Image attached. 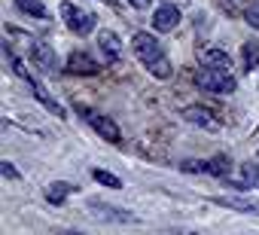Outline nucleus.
I'll return each mask as SVG.
<instances>
[{
  "instance_id": "f03ea898",
  "label": "nucleus",
  "mask_w": 259,
  "mask_h": 235,
  "mask_svg": "<svg viewBox=\"0 0 259 235\" xmlns=\"http://www.w3.org/2000/svg\"><path fill=\"white\" fill-rule=\"evenodd\" d=\"M61 19H64V25H67L73 34H79V37H85V34L95 31V16H92L89 10L70 4V0H64V4H61Z\"/></svg>"
},
{
  "instance_id": "dca6fc26",
  "label": "nucleus",
  "mask_w": 259,
  "mask_h": 235,
  "mask_svg": "<svg viewBox=\"0 0 259 235\" xmlns=\"http://www.w3.org/2000/svg\"><path fill=\"white\" fill-rule=\"evenodd\" d=\"M204 64H210V67H232V58H229V52H223V49H207L204 52Z\"/></svg>"
},
{
  "instance_id": "412c9836",
  "label": "nucleus",
  "mask_w": 259,
  "mask_h": 235,
  "mask_svg": "<svg viewBox=\"0 0 259 235\" xmlns=\"http://www.w3.org/2000/svg\"><path fill=\"white\" fill-rule=\"evenodd\" d=\"M128 4H132L135 10H147V7L153 4V0H128Z\"/></svg>"
},
{
  "instance_id": "a211bd4d",
  "label": "nucleus",
  "mask_w": 259,
  "mask_h": 235,
  "mask_svg": "<svg viewBox=\"0 0 259 235\" xmlns=\"http://www.w3.org/2000/svg\"><path fill=\"white\" fill-rule=\"evenodd\" d=\"M244 22L253 31H259V0H256V4H250V7H244Z\"/></svg>"
},
{
  "instance_id": "6e6552de",
  "label": "nucleus",
  "mask_w": 259,
  "mask_h": 235,
  "mask_svg": "<svg viewBox=\"0 0 259 235\" xmlns=\"http://www.w3.org/2000/svg\"><path fill=\"white\" fill-rule=\"evenodd\" d=\"M98 49L104 52V58L110 64H119L125 58V49H122V40L113 34V31H98Z\"/></svg>"
},
{
  "instance_id": "6ab92c4d",
  "label": "nucleus",
  "mask_w": 259,
  "mask_h": 235,
  "mask_svg": "<svg viewBox=\"0 0 259 235\" xmlns=\"http://www.w3.org/2000/svg\"><path fill=\"white\" fill-rule=\"evenodd\" d=\"M0 174H4L7 180H16L19 177V171L13 168V162H0Z\"/></svg>"
},
{
  "instance_id": "7ed1b4c3",
  "label": "nucleus",
  "mask_w": 259,
  "mask_h": 235,
  "mask_svg": "<svg viewBox=\"0 0 259 235\" xmlns=\"http://www.w3.org/2000/svg\"><path fill=\"white\" fill-rule=\"evenodd\" d=\"M132 49H135V55H138V61L150 70L159 58H165V52H162V43L153 37V34H147V31H138L135 34V40H132Z\"/></svg>"
},
{
  "instance_id": "1a4fd4ad",
  "label": "nucleus",
  "mask_w": 259,
  "mask_h": 235,
  "mask_svg": "<svg viewBox=\"0 0 259 235\" xmlns=\"http://www.w3.org/2000/svg\"><path fill=\"white\" fill-rule=\"evenodd\" d=\"M177 25H180V10H177L174 4H162V7H156V13H153V28H156V31L168 34V31H174Z\"/></svg>"
},
{
  "instance_id": "9b49d317",
  "label": "nucleus",
  "mask_w": 259,
  "mask_h": 235,
  "mask_svg": "<svg viewBox=\"0 0 259 235\" xmlns=\"http://www.w3.org/2000/svg\"><path fill=\"white\" fill-rule=\"evenodd\" d=\"M64 70H67V73H79V76H95V73H98V61H95L89 52H70Z\"/></svg>"
},
{
  "instance_id": "ddd939ff",
  "label": "nucleus",
  "mask_w": 259,
  "mask_h": 235,
  "mask_svg": "<svg viewBox=\"0 0 259 235\" xmlns=\"http://www.w3.org/2000/svg\"><path fill=\"white\" fill-rule=\"evenodd\" d=\"M70 192H73V183H67V180H55V183L46 186V202H49V205H61Z\"/></svg>"
},
{
  "instance_id": "423d86ee",
  "label": "nucleus",
  "mask_w": 259,
  "mask_h": 235,
  "mask_svg": "<svg viewBox=\"0 0 259 235\" xmlns=\"http://www.w3.org/2000/svg\"><path fill=\"white\" fill-rule=\"evenodd\" d=\"M183 120H186V123H192V126H198V129H204V132H220V129H223L220 116H217L213 110L201 107V104L186 107V110H183Z\"/></svg>"
},
{
  "instance_id": "f257e3e1",
  "label": "nucleus",
  "mask_w": 259,
  "mask_h": 235,
  "mask_svg": "<svg viewBox=\"0 0 259 235\" xmlns=\"http://www.w3.org/2000/svg\"><path fill=\"white\" fill-rule=\"evenodd\" d=\"M192 80H195L198 89H204V92H210V95H232V92H235V76H232L226 67H210V64H204V67H198V70L192 73Z\"/></svg>"
},
{
  "instance_id": "f3484780",
  "label": "nucleus",
  "mask_w": 259,
  "mask_h": 235,
  "mask_svg": "<svg viewBox=\"0 0 259 235\" xmlns=\"http://www.w3.org/2000/svg\"><path fill=\"white\" fill-rule=\"evenodd\" d=\"M92 177L101 183V186H110V189H122V180L116 177V174H110V171H104V168H95L92 171Z\"/></svg>"
},
{
  "instance_id": "2eb2a0df",
  "label": "nucleus",
  "mask_w": 259,
  "mask_h": 235,
  "mask_svg": "<svg viewBox=\"0 0 259 235\" xmlns=\"http://www.w3.org/2000/svg\"><path fill=\"white\" fill-rule=\"evenodd\" d=\"M16 7H19L25 16H31V19H46V16H49L40 0H16Z\"/></svg>"
},
{
  "instance_id": "4468645a",
  "label": "nucleus",
  "mask_w": 259,
  "mask_h": 235,
  "mask_svg": "<svg viewBox=\"0 0 259 235\" xmlns=\"http://www.w3.org/2000/svg\"><path fill=\"white\" fill-rule=\"evenodd\" d=\"M241 67H244V73H250V70L259 67V43L256 40L244 43V49H241Z\"/></svg>"
},
{
  "instance_id": "39448f33",
  "label": "nucleus",
  "mask_w": 259,
  "mask_h": 235,
  "mask_svg": "<svg viewBox=\"0 0 259 235\" xmlns=\"http://www.w3.org/2000/svg\"><path fill=\"white\" fill-rule=\"evenodd\" d=\"M82 116H85V123L98 132V138H104L107 144H119V141H122V132H119V126L110 120V116H104V113H92V110H82Z\"/></svg>"
},
{
  "instance_id": "9d476101",
  "label": "nucleus",
  "mask_w": 259,
  "mask_h": 235,
  "mask_svg": "<svg viewBox=\"0 0 259 235\" xmlns=\"http://www.w3.org/2000/svg\"><path fill=\"white\" fill-rule=\"evenodd\" d=\"M210 202L220 205V208H232V211H238V214H253V217H259V202H253V199H241V195H213Z\"/></svg>"
},
{
  "instance_id": "20e7f679",
  "label": "nucleus",
  "mask_w": 259,
  "mask_h": 235,
  "mask_svg": "<svg viewBox=\"0 0 259 235\" xmlns=\"http://www.w3.org/2000/svg\"><path fill=\"white\" fill-rule=\"evenodd\" d=\"M28 58H31V64H34L37 70H43V73H58V55H55V49H52L49 43H43V40H31V52H28Z\"/></svg>"
},
{
  "instance_id": "aec40b11",
  "label": "nucleus",
  "mask_w": 259,
  "mask_h": 235,
  "mask_svg": "<svg viewBox=\"0 0 259 235\" xmlns=\"http://www.w3.org/2000/svg\"><path fill=\"white\" fill-rule=\"evenodd\" d=\"M183 171H186V174H192V171L201 174V171H204V162H183Z\"/></svg>"
},
{
  "instance_id": "0eeeda50",
  "label": "nucleus",
  "mask_w": 259,
  "mask_h": 235,
  "mask_svg": "<svg viewBox=\"0 0 259 235\" xmlns=\"http://www.w3.org/2000/svg\"><path fill=\"white\" fill-rule=\"evenodd\" d=\"M92 214L98 217V220H104V223H141V217L138 214H132V211H122V208H113V205H101V202H95L92 205Z\"/></svg>"
},
{
  "instance_id": "f8f14e48",
  "label": "nucleus",
  "mask_w": 259,
  "mask_h": 235,
  "mask_svg": "<svg viewBox=\"0 0 259 235\" xmlns=\"http://www.w3.org/2000/svg\"><path fill=\"white\" fill-rule=\"evenodd\" d=\"M229 171H232V159H229V156H213V159H207V162H204V174H210V177L226 180V177H229Z\"/></svg>"
}]
</instances>
